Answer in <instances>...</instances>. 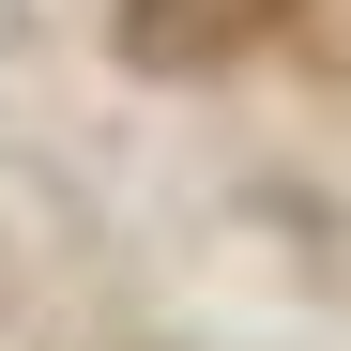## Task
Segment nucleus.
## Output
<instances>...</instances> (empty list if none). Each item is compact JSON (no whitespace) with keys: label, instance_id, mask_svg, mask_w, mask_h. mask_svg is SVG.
I'll return each mask as SVG.
<instances>
[{"label":"nucleus","instance_id":"nucleus-1","mask_svg":"<svg viewBox=\"0 0 351 351\" xmlns=\"http://www.w3.org/2000/svg\"><path fill=\"white\" fill-rule=\"evenodd\" d=\"M306 0H123V62L153 77H199V62H245V46H275Z\"/></svg>","mask_w":351,"mask_h":351}]
</instances>
